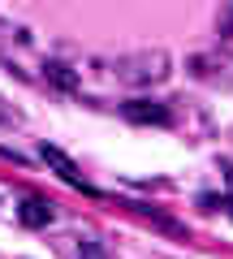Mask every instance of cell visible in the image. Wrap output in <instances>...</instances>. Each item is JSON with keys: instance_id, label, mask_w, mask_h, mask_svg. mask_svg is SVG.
<instances>
[{"instance_id": "6da1fadb", "label": "cell", "mask_w": 233, "mask_h": 259, "mask_svg": "<svg viewBox=\"0 0 233 259\" xmlns=\"http://www.w3.org/2000/svg\"><path fill=\"white\" fill-rule=\"evenodd\" d=\"M168 74H173V61L164 48H138L117 61V82L125 87H160Z\"/></svg>"}, {"instance_id": "7a4b0ae2", "label": "cell", "mask_w": 233, "mask_h": 259, "mask_svg": "<svg viewBox=\"0 0 233 259\" xmlns=\"http://www.w3.org/2000/svg\"><path fill=\"white\" fill-rule=\"evenodd\" d=\"M121 117L134 121V125H173V108L160 100H125Z\"/></svg>"}, {"instance_id": "3957f363", "label": "cell", "mask_w": 233, "mask_h": 259, "mask_svg": "<svg viewBox=\"0 0 233 259\" xmlns=\"http://www.w3.org/2000/svg\"><path fill=\"white\" fill-rule=\"evenodd\" d=\"M39 156H43V164L52 168V173L61 177L65 186H74V190H86V177H82V168H78V164H74V160H69V156H65L61 147L43 143V147H39Z\"/></svg>"}, {"instance_id": "277c9868", "label": "cell", "mask_w": 233, "mask_h": 259, "mask_svg": "<svg viewBox=\"0 0 233 259\" xmlns=\"http://www.w3.org/2000/svg\"><path fill=\"white\" fill-rule=\"evenodd\" d=\"M18 221L26 225V229H43V225H52V203H43V199H26V203L18 207Z\"/></svg>"}, {"instance_id": "5b68a950", "label": "cell", "mask_w": 233, "mask_h": 259, "mask_svg": "<svg viewBox=\"0 0 233 259\" xmlns=\"http://www.w3.org/2000/svg\"><path fill=\"white\" fill-rule=\"evenodd\" d=\"M43 78L56 87V91H78V74L69 69V65H61V61H48L43 65Z\"/></svg>"}, {"instance_id": "8992f818", "label": "cell", "mask_w": 233, "mask_h": 259, "mask_svg": "<svg viewBox=\"0 0 233 259\" xmlns=\"http://www.w3.org/2000/svg\"><path fill=\"white\" fill-rule=\"evenodd\" d=\"M216 35L233 39V5H229V9H220V18H216Z\"/></svg>"}, {"instance_id": "52a82bcc", "label": "cell", "mask_w": 233, "mask_h": 259, "mask_svg": "<svg viewBox=\"0 0 233 259\" xmlns=\"http://www.w3.org/2000/svg\"><path fill=\"white\" fill-rule=\"evenodd\" d=\"M78 259H108V250H104L100 242H91V238H86L82 246H78Z\"/></svg>"}, {"instance_id": "ba28073f", "label": "cell", "mask_w": 233, "mask_h": 259, "mask_svg": "<svg viewBox=\"0 0 233 259\" xmlns=\"http://www.w3.org/2000/svg\"><path fill=\"white\" fill-rule=\"evenodd\" d=\"M216 207H220V212H224V216H229V221H233V194H229V199H220V203H216Z\"/></svg>"}, {"instance_id": "9c48e42d", "label": "cell", "mask_w": 233, "mask_h": 259, "mask_svg": "<svg viewBox=\"0 0 233 259\" xmlns=\"http://www.w3.org/2000/svg\"><path fill=\"white\" fill-rule=\"evenodd\" d=\"M0 121H13V108H5V100H0Z\"/></svg>"}]
</instances>
